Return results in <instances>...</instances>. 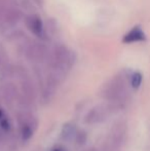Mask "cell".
Segmentation results:
<instances>
[{
	"instance_id": "cell-1",
	"label": "cell",
	"mask_w": 150,
	"mask_h": 151,
	"mask_svg": "<svg viewBox=\"0 0 150 151\" xmlns=\"http://www.w3.org/2000/svg\"><path fill=\"white\" fill-rule=\"evenodd\" d=\"M104 96L109 101L121 104L128 98V88L126 77L123 75H117L109 82L104 90Z\"/></svg>"
},
{
	"instance_id": "cell-2",
	"label": "cell",
	"mask_w": 150,
	"mask_h": 151,
	"mask_svg": "<svg viewBox=\"0 0 150 151\" xmlns=\"http://www.w3.org/2000/svg\"><path fill=\"white\" fill-rule=\"evenodd\" d=\"M50 67L57 73H62L69 69L73 64V55L64 44L55 46L50 57Z\"/></svg>"
},
{
	"instance_id": "cell-3",
	"label": "cell",
	"mask_w": 150,
	"mask_h": 151,
	"mask_svg": "<svg viewBox=\"0 0 150 151\" xmlns=\"http://www.w3.org/2000/svg\"><path fill=\"white\" fill-rule=\"evenodd\" d=\"M25 24H26L28 30L32 34H34L36 37L43 39L44 35H45V31H44L43 23H42L41 19L37 16V14H29L25 19Z\"/></svg>"
},
{
	"instance_id": "cell-4",
	"label": "cell",
	"mask_w": 150,
	"mask_h": 151,
	"mask_svg": "<svg viewBox=\"0 0 150 151\" xmlns=\"http://www.w3.org/2000/svg\"><path fill=\"white\" fill-rule=\"evenodd\" d=\"M26 54L31 61L40 62L46 57V48L40 43H33L28 46Z\"/></svg>"
},
{
	"instance_id": "cell-5",
	"label": "cell",
	"mask_w": 150,
	"mask_h": 151,
	"mask_svg": "<svg viewBox=\"0 0 150 151\" xmlns=\"http://www.w3.org/2000/svg\"><path fill=\"white\" fill-rule=\"evenodd\" d=\"M124 135H126V127L123 124H118L111 134L110 145L112 149H118L123 143Z\"/></svg>"
},
{
	"instance_id": "cell-6",
	"label": "cell",
	"mask_w": 150,
	"mask_h": 151,
	"mask_svg": "<svg viewBox=\"0 0 150 151\" xmlns=\"http://www.w3.org/2000/svg\"><path fill=\"white\" fill-rule=\"evenodd\" d=\"M145 39H146V36H145L143 29L139 26H136L124 35L122 41L126 43H133V42L144 41Z\"/></svg>"
},
{
	"instance_id": "cell-7",
	"label": "cell",
	"mask_w": 150,
	"mask_h": 151,
	"mask_svg": "<svg viewBox=\"0 0 150 151\" xmlns=\"http://www.w3.org/2000/svg\"><path fill=\"white\" fill-rule=\"evenodd\" d=\"M106 117V109L102 107H95L94 109H92L88 114L86 115L85 117V121L88 123H97L100 122L103 119H105Z\"/></svg>"
},
{
	"instance_id": "cell-8",
	"label": "cell",
	"mask_w": 150,
	"mask_h": 151,
	"mask_svg": "<svg viewBox=\"0 0 150 151\" xmlns=\"http://www.w3.org/2000/svg\"><path fill=\"white\" fill-rule=\"evenodd\" d=\"M21 19H22V12L19 9L18 6H14V8H11V9L5 14V17H4L2 22H4L7 25H14V24H17Z\"/></svg>"
},
{
	"instance_id": "cell-9",
	"label": "cell",
	"mask_w": 150,
	"mask_h": 151,
	"mask_svg": "<svg viewBox=\"0 0 150 151\" xmlns=\"http://www.w3.org/2000/svg\"><path fill=\"white\" fill-rule=\"evenodd\" d=\"M14 6H18L16 0H0V22H2L5 14Z\"/></svg>"
},
{
	"instance_id": "cell-10",
	"label": "cell",
	"mask_w": 150,
	"mask_h": 151,
	"mask_svg": "<svg viewBox=\"0 0 150 151\" xmlns=\"http://www.w3.org/2000/svg\"><path fill=\"white\" fill-rule=\"evenodd\" d=\"M77 132H76V127L74 123H65L62 127V137L65 140H71L73 137H75Z\"/></svg>"
},
{
	"instance_id": "cell-11",
	"label": "cell",
	"mask_w": 150,
	"mask_h": 151,
	"mask_svg": "<svg viewBox=\"0 0 150 151\" xmlns=\"http://www.w3.org/2000/svg\"><path fill=\"white\" fill-rule=\"evenodd\" d=\"M2 95L6 101H9V100L14 99V95H16V88L11 83H6L2 88Z\"/></svg>"
},
{
	"instance_id": "cell-12",
	"label": "cell",
	"mask_w": 150,
	"mask_h": 151,
	"mask_svg": "<svg viewBox=\"0 0 150 151\" xmlns=\"http://www.w3.org/2000/svg\"><path fill=\"white\" fill-rule=\"evenodd\" d=\"M142 74L140 72H134V73L131 75V78H130V83H131V86L135 90L140 88L141 83H142Z\"/></svg>"
},
{
	"instance_id": "cell-13",
	"label": "cell",
	"mask_w": 150,
	"mask_h": 151,
	"mask_svg": "<svg viewBox=\"0 0 150 151\" xmlns=\"http://www.w3.org/2000/svg\"><path fill=\"white\" fill-rule=\"evenodd\" d=\"M32 135H33V129H32V127H31V125L27 124V123L23 124V127H22V139L24 140V141H28V140L32 137Z\"/></svg>"
},
{
	"instance_id": "cell-14",
	"label": "cell",
	"mask_w": 150,
	"mask_h": 151,
	"mask_svg": "<svg viewBox=\"0 0 150 151\" xmlns=\"http://www.w3.org/2000/svg\"><path fill=\"white\" fill-rule=\"evenodd\" d=\"M75 140L79 145H83L86 142V140H88V135H86V133L84 131L78 132L75 136Z\"/></svg>"
},
{
	"instance_id": "cell-15",
	"label": "cell",
	"mask_w": 150,
	"mask_h": 151,
	"mask_svg": "<svg viewBox=\"0 0 150 151\" xmlns=\"http://www.w3.org/2000/svg\"><path fill=\"white\" fill-rule=\"evenodd\" d=\"M10 121L7 117H4L0 120V127L4 129V131H9L10 129Z\"/></svg>"
},
{
	"instance_id": "cell-16",
	"label": "cell",
	"mask_w": 150,
	"mask_h": 151,
	"mask_svg": "<svg viewBox=\"0 0 150 151\" xmlns=\"http://www.w3.org/2000/svg\"><path fill=\"white\" fill-rule=\"evenodd\" d=\"M50 151H67L66 149H65L64 147H61V146H58V147H55L52 148Z\"/></svg>"
},
{
	"instance_id": "cell-17",
	"label": "cell",
	"mask_w": 150,
	"mask_h": 151,
	"mask_svg": "<svg viewBox=\"0 0 150 151\" xmlns=\"http://www.w3.org/2000/svg\"><path fill=\"white\" fill-rule=\"evenodd\" d=\"M5 117V115H4V112H3V110L2 109H0V120L2 119V118H4Z\"/></svg>"
}]
</instances>
